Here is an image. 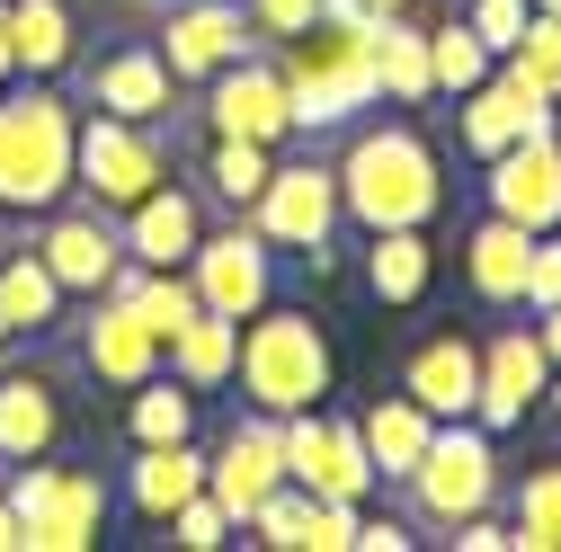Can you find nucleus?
<instances>
[{"label":"nucleus","mask_w":561,"mask_h":552,"mask_svg":"<svg viewBox=\"0 0 561 552\" xmlns=\"http://www.w3.org/2000/svg\"><path fill=\"white\" fill-rule=\"evenodd\" d=\"M330 179H339V215L357 232H401V223L446 215V179L419 125H357L347 152L330 161Z\"/></svg>","instance_id":"obj_1"},{"label":"nucleus","mask_w":561,"mask_h":552,"mask_svg":"<svg viewBox=\"0 0 561 552\" xmlns=\"http://www.w3.org/2000/svg\"><path fill=\"white\" fill-rule=\"evenodd\" d=\"M72 125H81V107L54 81L0 90V215L36 223L72 196Z\"/></svg>","instance_id":"obj_2"},{"label":"nucleus","mask_w":561,"mask_h":552,"mask_svg":"<svg viewBox=\"0 0 561 552\" xmlns=\"http://www.w3.org/2000/svg\"><path fill=\"white\" fill-rule=\"evenodd\" d=\"M383 27V19H375ZM375 27L357 19H312L304 36L276 45V72H286L295 99V134H330V125H357V107H375Z\"/></svg>","instance_id":"obj_3"},{"label":"nucleus","mask_w":561,"mask_h":552,"mask_svg":"<svg viewBox=\"0 0 561 552\" xmlns=\"http://www.w3.org/2000/svg\"><path fill=\"white\" fill-rule=\"evenodd\" d=\"M232 383H241L250 410H267V419H286V410H321V392H330V338H321V321L259 303L250 330H241Z\"/></svg>","instance_id":"obj_4"},{"label":"nucleus","mask_w":561,"mask_h":552,"mask_svg":"<svg viewBox=\"0 0 561 552\" xmlns=\"http://www.w3.org/2000/svg\"><path fill=\"white\" fill-rule=\"evenodd\" d=\"M170 179V143L161 125H125V116H81L72 125V196L99 205V215H125L134 196H152Z\"/></svg>","instance_id":"obj_5"},{"label":"nucleus","mask_w":561,"mask_h":552,"mask_svg":"<svg viewBox=\"0 0 561 552\" xmlns=\"http://www.w3.org/2000/svg\"><path fill=\"white\" fill-rule=\"evenodd\" d=\"M410 517L419 526H455L472 508H500V446H490L481 419H437L428 455L410 463Z\"/></svg>","instance_id":"obj_6"},{"label":"nucleus","mask_w":561,"mask_h":552,"mask_svg":"<svg viewBox=\"0 0 561 552\" xmlns=\"http://www.w3.org/2000/svg\"><path fill=\"white\" fill-rule=\"evenodd\" d=\"M339 179H330V161H276L267 170V187L250 196V232L267 241V250H286V258H304L312 276L330 267V250H339Z\"/></svg>","instance_id":"obj_7"},{"label":"nucleus","mask_w":561,"mask_h":552,"mask_svg":"<svg viewBox=\"0 0 561 552\" xmlns=\"http://www.w3.org/2000/svg\"><path fill=\"white\" fill-rule=\"evenodd\" d=\"M276 455H286V481L312 499H375V463L357 446V419H321V410H286L276 419Z\"/></svg>","instance_id":"obj_8"},{"label":"nucleus","mask_w":561,"mask_h":552,"mask_svg":"<svg viewBox=\"0 0 561 552\" xmlns=\"http://www.w3.org/2000/svg\"><path fill=\"white\" fill-rule=\"evenodd\" d=\"M187 286L205 312H224V321H250L267 295H276V250L250 232V215L232 223H205V241L187 250Z\"/></svg>","instance_id":"obj_9"},{"label":"nucleus","mask_w":561,"mask_h":552,"mask_svg":"<svg viewBox=\"0 0 561 552\" xmlns=\"http://www.w3.org/2000/svg\"><path fill=\"white\" fill-rule=\"evenodd\" d=\"M81 72V107L99 116H125V125H179V81H170V62L152 36H125L90 62H72Z\"/></svg>","instance_id":"obj_10"},{"label":"nucleus","mask_w":561,"mask_h":552,"mask_svg":"<svg viewBox=\"0 0 561 552\" xmlns=\"http://www.w3.org/2000/svg\"><path fill=\"white\" fill-rule=\"evenodd\" d=\"M152 45H161V62H170V81H179V90H205L215 72H232L241 54H259L241 0H170Z\"/></svg>","instance_id":"obj_11"},{"label":"nucleus","mask_w":561,"mask_h":552,"mask_svg":"<svg viewBox=\"0 0 561 552\" xmlns=\"http://www.w3.org/2000/svg\"><path fill=\"white\" fill-rule=\"evenodd\" d=\"M205 134L267 143V152H286V143H295V99H286V72H276V54H241L232 72L205 81Z\"/></svg>","instance_id":"obj_12"},{"label":"nucleus","mask_w":561,"mask_h":552,"mask_svg":"<svg viewBox=\"0 0 561 552\" xmlns=\"http://www.w3.org/2000/svg\"><path fill=\"white\" fill-rule=\"evenodd\" d=\"M45 267H54V286L62 295H107V276L125 267V241H116V215H99V205H72L62 196L54 215H36V241H27Z\"/></svg>","instance_id":"obj_13"},{"label":"nucleus","mask_w":561,"mask_h":552,"mask_svg":"<svg viewBox=\"0 0 561 552\" xmlns=\"http://www.w3.org/2000/svg\"><path fill=\"white\" fill-rule=\"evenodd\" d=\"M286 481V455H276V419L267 410H241V419L205 446V499H215L224 517H232V534L250 526V508Z\"/></svg>","instance_id":"obj_14"},{"label":"nucleus","mask_w":561,"mask_h":552,"mask_svg":"<svg viewBox=\"0 0 561 552\" xmlns=\"http://www.w3.org/2000/svg\"><path fill=\"white\" fill-rule=\"evenodd\" d=\"M481 205L526 232H561V134H517L481 161Z\"/></svg>","instance_id":"obj_15"},{"label":"nucleus","mask_w":561,"mask_h":552,"mask_svg":"<svg viewBox=\"0 0 561 552\" xmlns=\"http://www.w3.org/2000/svg\"><path fill=\"white\" fill-rule=\"evenodd\" d=\"M81 375L107 383V392H134L144 375H161V330L134 312V295H90V321H81Z\"/></svg>","instance_id":"obj_16"},{"label":"nucleus","mask_w":561,"mask_h":552,"mask_svg":"<svg viewBox=\"0 0 561 552\" xmlns=\"http://www.w3.org/2000/svg\"><path fill=\"white\" fill-rule=\"evenodd\" d=\"M543 383H552V357H543V338L535 330H500V338H481V392H472V419L500 437V428H517L526 410L543 401Z\"/></svg>","instance_id":"obj_17"},{"label":"nucleus","mask_w":561,"mask_h":552,"mask_svg":"<svg viewBox=\"0 0 561 552\" xmlns=\"http://www.w3.org/2000/svg\"><path fill=\"white\" fill-rule=\"evenodd\" d=\"M72 410H62V375L54 366H10L0 375V463H36L62 446Z\"/></svg>","instance_id":"obj_18"},{"label":"nucleus","mask_w":561,"mask_h":552,"mask_svg":"<svg viewBox=\"0 0 561 552\" xmlns=\"http://www.w3.org/2000/svg\"><path fill=\"white\" fill-rule=\"evenodd\" d=\"M116 241H125V258H144V267H187V250L205 241V196L161 179L152 196H134L116 215Z\"/></svg>","instance_id":"obj_19"},{"label":"nucleus","mask_w":561,"mask_h":552,"mask_svg":"<svg viewBox=\"0 0 561 552\" xmlns=\"http://www.w3.org/2000/svg\"><path fill=\"white\" fill-rule=\"evenodd\" d=\"M401 392L428 410V419H472V392H481V338H463V330L419 338L410 366H401Z\"/></svg>","instance_id":"obj_20"},{"label":"nucleus","mask_w":561,"mask_h":552,"mask_svg":"<svg viewBox=\"0 0 561 552\" xmlns=\"http://www.w3.org/2000/svg\"><path fill=\"white\" fill-rule=\"evenodd\" d=\"M72 62H81V10L72 0H10V72L62 81Z\"/></svg>","instance_id":"obj_21"},{"label":"nucleus","mask_w":561,"mask_h":552,"mask_svg":"<svg viewBox=\"0 0 561 552\" xmlns=\"http://www.w3.org/2000/svg\"><path fill=\"white\" fill-rule=\"evenodd\" d=\"M99 526H107V481L81 472V463H62L54 491H45V508L27 517V552H90Z\"/></svg>","instance_id":"obj_22"},{"label":"nucleus","mask_w":561,"mask_h":552,"mask_svg":"<svg viewBox=\"0 0 561 552\" xmlns=\"http://www.w3.org/2000/svg\"><path fill=\"white\" fill-rule=\"evenodd\" d=\"M437 286V241L428 223H401V232H366V295L383 312H410V303H428Z\"/></svg>","instance_id":"obj_23"},{"label":"nucleus","mask_w":561,"mask_h":552,"mask_svg":"<svg viewBox=\"0 0 561 552\" xmlns=\"http://www.w3.org/2000/svg\"><path fill=\"white\" fill-rule=\"evenodd\" d=\"M205 491V446L196 437H179V446H134V463H125V508L144 517V526H161L179 499H196Z\"/></svg>","instance_id":"obj_24"},{"label":"nucleus","mask_w":561,"mask_h":552,"mask_svg":"<svg viewBox=\"0 0 561 552\" xmlns=\"http://www.w3.org/2000/svg\"><path fill=\"white\" fill-rule=\"evenodd\" d=\"M526 258H535V232L508 223V215H481L472 241H463V276H472V295H481L490 312H508V303L526 295Z\"/></svg>","instance_id":"obj_25"},{"label":"nucleus","mask_w":561,"mask_h":552,"mask_svg":"<svg viewBox=\"0 0 561 552\" xmlns=\"http://www.w3.org/2000/svg\"><path fill=\"white\" fill-rule=\"evenodd\" d=\"M428 437H437V419H428L410 392H383V401L357 410V446H366L375 481H410V463L428 455Z\"/></svg>","instance_id":"obj_26"},{"label":"nucleus","mask_w":561,"mask_h":552,"mask_svg":"<svg viewBox=\"0 0 561 552\" xmlns=\"http://www.w3.org/2000/svg\"><path fill=\"white\" fill-rule=\"evenodd\" d=\"M62 303H72V295L54 286V267L27 241H0V312H10V330L19 338H54L62 330Z\"/></svg>","instance_id":"obj_27"},{"label":"nucleus","mask_w":561,"mask_h":552,"mask_svg":"<svg viewBox=\"0 0 561 552\" xmlns=\"http://www.w3.org/2000/svg\"><path fill=\"white\" fill-rule=\"evenodd\" d=\"M375 90H383L392 107H428V99H437V81H428V27H419V0H410V10H392V19L375 27Z\"/></svg>","instance_id":"obj_28"},{"label":"nucleus","mask_w":561,"mask_h":552,"mask_svg":"<svg viewBox=\"0 0 561 552\" xmlns=\"http://www.w3.org/2000/svg\"><path fill=\"white\" fill-rule=\"evenodd\" d=\"M232 357H241V321H224V312H196L170 348H161V366H170L187 392H224V383H232Z\"/></svg>","instance_id":"obj_29"},{"label":"nucleus","mask_w":561,"mask_h":552,"mask_svg":"<svg viewBox=\"0 0 561 552\" xmlns=\"http://www.w3.org/2000/svg\"><path fill=\"white\" fill-rule=\"evenodd\" d=\"M125 437H134V446H179V437H196V392H187L179 375H144L134 401H125Z\"/></svg>","instance_id":"obj_30"},{"label":"nucleus","mask_w":561,"mask_h":552,"mask_svg":"<svg viewBox=\"0 0 561 552\" xmlns=\"http://www.w3.org/2000/svg\"><path fill=\"white\" fill-rule=\"evenodd\" d=\"M508 543L517 552H561V463H535L508 499Z\"/></svg>","instance_id":"obj_31"},{"label":"nucleus","mask_w":561,"mask_h":552,"mask_svg":"<svg viewBox=\"0 0 561 552\" xmlns=\"http://www.w3.org/2000/svg\"><path fill=\"white\" fill-rule=\"evenodd\" d=\"M267 170H276V152L267 143H232V134H215V152H205V187H215V205H232V215H250Z\"/></svg>","instance_id":"obj_32"},{"label":"nucleus","mask_w":561,"mask_h":552,"mask_svg":"<svg viewBox=\"0 0 561 552\" xmlns=\"http://www.w3.org/2000/svg\"><path fill=\"white\" fill-rule=\"evenodd\" d=\"M490 62H500V54H490L463 19H437V27H428V81H437L446 99H463V90L490 72Z\"/></svg>","instance_id":"obj_33"},{"label":"nucleus","mask_w":561,"mask_h":552,"mask_svg":"<svg viewBox=\"0 0 561 552\" xmlns=\"http://www.w3.org/2000/svg\"><path fill=\"white\" fill-rule=\"evenodd\" d=\"M535 99H561V10H526V36L500 54Z\"/></svg>","instance_id":"obj_34"},{"label":"nucleus","mask_w":561,"mask_h":552,"mask_svg":"<svg viewBox=\"0 0 561 552\" xmlns=\"http://www.w3.org/2000/svg\"><path fill=\"white\" fill-rule=\"evenodd\" d=\"M304 508H312V491H295V481H276V491L250 508V543H267V552H304Z\"/></svg>","instance_id":"obj_35"},{"label":"nucleus","mask_w":561,"mask_h":552,"mask_svg":"<svg viewBox=\"0 0 561 552\" xmlns=\"http://www.w3.org/2000/svg\"><path fill=\"white\" fill-rule=\"evenodd\" d=\"M161 526H170V543H187V552H215V543H232V517H224L215 499H205V491H196V499H179Z\"/></svg>","instance_id":"obj_36"},{"label":"nucleus","mask_w":561,"mask_h":552,"mask_svg":"<svg viewBox=\"0 0 561 552\" xmlns=\"http://www.w3.org/2000/svg\"><path fill=\"white\" fill-rule=\"evenodd\" d=\"M241 10H250V36L259 45H286V36H304L321 19V0H241Z\"/></svg>","instance_id":"obj_37"},{"label":"nucleus","mask_w":561,"mask_h":552,"mask_svg":"<svg viewBox=\"0 0 561 552\" xmlns=\"http://www.w3.org/2000/svg\"><path fill=\"white\" fill-rule=\"evenodd\" d=\"M526 10H535V0H472V10H463V27H472L490 54H508V45L526 36Z\"/></svg>","instance_id":"obj_38"},{"label":"nucleus","mask_w":561,"mask_h":552,"mask_svg":"<svg viewBox=\"0 0 561 552\" xmlns=\"http://www.w3.org/2000/svg\"><path fill=\"white\" fill-rule=\"evenodd\" d=\"M526 312H552L561 303V232H535V258H526Z\"/></svg>","instance_id":"obj_39"},{"label":"nucleus","mask_w":561,"mask_h":552,"mask_svg":"<svg viewBox=\"0 0 561 552\" xmlns=\"http://www.w3.org/2000/svg\"><path fill=\"white\" fill-rule=\"evenodd\" d=\"M419 534H410V517H366L357 508V543H347V552H410Z\"/></svg>","instance_id":"obj_40"},{"label":"nucleus","mask_w":561,"mask_h":552,"mask_svg":"<svg viewBox=\"0 0 561 552\" xmlns=\"http://www.w3.org/2000/svg\"><path fill=\"white\" fill-rule=\"evenodd\" d=\"M535 338H543V357L561 366V303H552V312H535Z\"/></svg>","instance_id":"obj_41"},{"label":"nucleus","mask_w":561,"mask_h":552,"mask_svg":"<svg viewBox=\"0 0 561 552\" xmlns=\"http://www.w3.org/2000/svg\"><path fill=\"white\" fill-rule=\"evenodd\" d=\"M0 552H27V526H19V508L0 499Z\"/></svg>","instance_id":"obj_42"},{"label":"nucleus","mask_w":561,"mask_h":552,"mask_svg":"<svg viewBox=\"0 0 561 552\" xmlns=\"http://www.w3.org/2000/svg\"><path fill=\"white\" fill-rule=\"evenodd\" d=\"M19 72H10V0H0V90H10Z\"/></svg>","instance_id":"obj_43"},{"label":"nucleus","mask_w":561,"mask_h":552,"mask_svg":"<svg viewBox=\"0 0 561 552\" xmlns=\"http://www.w3.org/2000/svg\"><path fill=\"white\" fill-rule=\"evenodd\" d=\"M543 401H552V419H561V366H552V383H543Z\"/></svg>","instance_id":"obj_44"},{"label":"nucleus","mask_w":561,"mask_h":552,"mask_svg":"<svg viewBox=\"0 0 561 552\" xmlns=\"http://www.w3.org/2000/svg\"><path fill=\"white\" fill-rule=\"evenodd\" d=\"M366 10H375V19H392V10H410V0H366Z\"/></svg>","instance_id":"obj_45"},{"label":"nucleus","mask_w":561,"mask_h":552,"mask_svg":"<svg viewBox=\"0 0 561 552\" xmlns=\"http://www.w3.org/2000/svg\"><path fill=\"white\" fill-rule=\"evenodd\" d=\"M0 348H19V330H10V312H0Z\"/></svg>","instance_id":"obj_46"},{"label":"nucleus","mask_w":561,"mask_h":552,"mask_svg":"<svg viewBox=\"0 0 561 552\" xmlns=\"http://www.w3.org/2000/svg\"><path fill=\"white\" fill-rule=\"evenodd\" d=\"M552 134H561V99H552Z\"/></svg>","instance_id":"obj_47"},{"label":"nucleus","mask_w":561,"mask_h":552,"mask_svg":"<svg viewBox=\"0 0 561 552\" xmlns=\"http://www.w3.org/2000/svg\"><path fill=\"white\" fill-rule=\"evenodd\" d=\"M535 10H561V0H535Z\"/></svg>","instance_id":"obj_48"},{"label":"nucleus","mask_w":561,"mask_h":552,"mask_svg":"<svg viewBox=\"0 0 561 552\" xmlns=\"http://www.w3.org/2000/svg\"><path fill=\"white\" fill-rule=\"evenodd\" d=\"M0 241H10V215H0Z\"/></svg>","instance_id":"obj_49"}]
</instances>
